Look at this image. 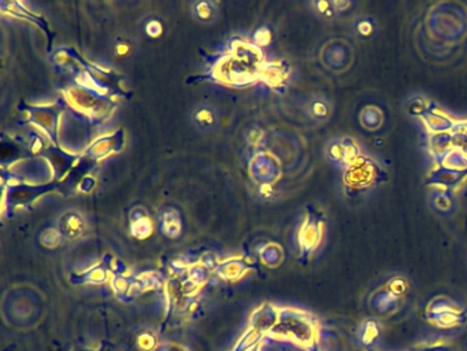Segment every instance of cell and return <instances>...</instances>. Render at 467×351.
<instances>
[{"label":"cell","instance_id":"obj_10","mask_svg":"<svg viewBox=\"0 0 467 351\" xmlns=\"http://www.w3.org/2000/svg\"><path fill=\"white\" fill-rule=\"evenodd\" d=\"M432 102L428 101L425 97L422 95H417V97H411L407 102H406V112L411 116V117L422 118L432 108Z\"/></svg>","mask_w":467,"mask_h":351},{"label":"cell","instance_id":"obj_12","mask_svg":"<svg viewBox=\"0 0 467 351\" xmlns=\"http://www.w3.org/2000/svg\"><path fill=\"white\" fill-rule=\"evenodd\" d=\"M377 25L374 22V19L369 18V17H362L357 21H355V30L357 32L359 36L369 39L375 33Z\"/></svg>","mask_w":467,"mask_h":351},{"label":"cell","instance_id":"obj_4","mask_svg":"<svg viewBox=\"0 0 467 351\" xmlns=\"http://www.w3.org/2000/svg\"><path fill=\"white\" fill-rule=\"evenodd\" d=\"M466 172H455L451 169H446L439 166L429 177V183L433 184V188L439 190H450L455 187L459 181L464 180Z\"/></svg>","mask_w":467,"mask_h":351},{"label":"cell","instance_id":"obj_5","mask_svg":"<svg viewBox=\"0 0 467 351\" xmlns=\"http://www.w3.org/2000/svg\"><path fill=\"white\" fill-rule=\"evenodd\" d=\"M428 146L432 157L439 162L446 154H448L453 147V132L444 133H430L428 139Z\"/></svg>","mask_w":467,"mask_h":351},{"label":"cell","instance_id":"obj_8","mask_svg":"<svg viewBox=\"0 0 467 351\" xmlns=\"http://www.w3.org/2000/svg\"><path fill=\"white\" fill-rule=\"evenodd\" d=\"M437 163L442 168L451 169L455 172H466L467 170L466 155L455 148H453L448 154H446Z\"/></svg>","mask_w":467,"mask_h":351},{"label":"cell","instance_id":"obj_7","mask_svg":"<svg viewBox=\"0 0 467 351\" xmlns=\"http://www.w3.org/2000/svg\"><path fill=\"white\" fill-rule=\"evenodd\" d=\"M307 112L318 122H325L332 114V105L328 99L322 97L313 98L307 105Z\"/></svg>","mask_w":467,"mask_h":351},{"label":"cell","instance_id":"obj_14","mask_svg":"<svg viewBox=\"0 0 467 351\" xmlns=\"http://www.w3.org/2000/svg\"><path fill=\"white\" fill-rule=\"evenodd\" d=\"M335 6H336L338 12L340 14V12L346 11L347 8H350L351 6H352V3H350V1H335Z\"/></svg>","mask_w":467,"mask_h":351},{"label":"cell","instance_id":"obj_2","mask_svg":"<svg viewBox=\"0 0 467 351\" xmlns=\"http://www.w3.org/2000/svg\"><path fill=\"white\" fill-rule=\"evenodd\" d=\"M359 146L351 137H338L328 143L326 158L340 170H346L360 157Z\"/></svg>","mask_w":467,"mask_h":351},{"label":"cell","instance_id":"obj_3","mask_svg":"<svg viewBox=\"0 0 467 351\" xmlns=\"http://www.w3.org/2000/svg\"><path fill=\"white\" fill-rule=\"evenodd\" d=\"M424 125L426 126L429 133H444V132H453L457 126V121L451 119L446 113H443L439 109H435L433 106L430 110L421 118Z\"/></svg>","mask_w":467,"mask_h":351},{"label":"cell","instance_id":"obj_11","mask_svg":"<svg viewBox=\"0 0 467 351\" xmlns=\"http://www.w3.org/2000/svg\"><path fill=\"white\" fill-rule=\"evenodd\" d=\"M359 119H360V123L366 129L377 130L381 126V123L384 122V116H382L380 109H377L374 106H369V108L362 110Z\"/></svg>","mask_w":467,"mask_h":351},{"label":"cell","instance_id":"obj_13","mask_svg":"<svg viewBox=\"0 0 467 351\" xmlns=\"http://www.w3.org/2000/svg\"><path fill=\"white\" fill-rule=\"evenodd\" d=\"M313 7L315 8V12H318L321 17L328 18V19L339 14L336 10L335 1H317V3H313Z\"/></svg>","mask_w":467,"mask_h":351},{"label":"cell","instance_id":"obj_9","mask_svg":"<svg viewBox=\"0 0 467 351\" xmlns=\"http://www.w3.org/2000/svg\"><path fill=\"white\" fill-rule=\"evenodd\" d=\"M430 205L439 213H450L454 209V199L448 190H439L435 188L433 194L430 195Z\"/></svg>","mask_w":467,"mask_h":351},{"label":"cell","instance_id":"obj_1","mask_svg":"<svg viewBox=\"0 0 467 351\" xmlns=\"http://www.w3.org/2000/svg\"><path fill=\"white\" fill-rule=\"evenodd\" d=\"M386 180V172L373 159L360 155L344 170V187L350 195L369 191Z\"/></svg>","mask_w":467,"mask_h":351},{"label":"cell","instance_id":"obj_6","mask_svg":"<svg viewBox=\"0 0 467 351\" xmlns=\"http://www.w3.org/2000/svg\"><path fill=\"white\" fill-rule=\"evenodd\" d=\"M192 119L199 129L209 130V129H213L214 126H217L218 113L213 106L203 105V106H199V108L195 109V112L192 114Z\"/></svg>","mask_w":467,"mask_h":351}]
</instances>
